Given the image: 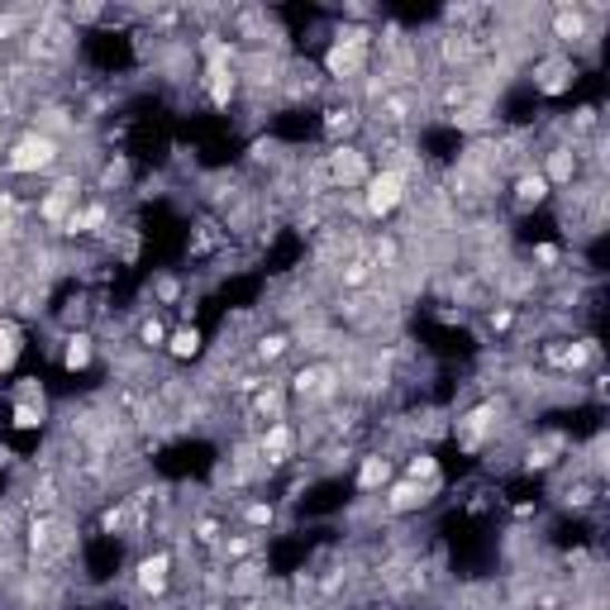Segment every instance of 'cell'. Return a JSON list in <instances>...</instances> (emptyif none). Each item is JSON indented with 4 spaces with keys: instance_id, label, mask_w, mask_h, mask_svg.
Here are the masks:
<instances>
[{
    "instance_id": "cell-24",
    "label": "cell",
    "mask_w": 610,
    "mask_h": 610,
    "mask_svg": "<svg viewBox=\"0 0 610 610\" xmlns=\"http://www.w3.org/2000/svg\"><path fill=\"white\" fill-rule=\"evenodd\" d=\"M10 425L24 430V434H39L48 425V405H24V401H10Z\"/></svg>"
},
{
    "instance_id": "cell-20",
    "label": "cell",
    "mask_w": 610,
    "mask_h": 610,
    "mask_svg": "<svg viewBox=\"0 0 610 610\" xmlns=\"http://www.w3.org/2000/svg\"><path fill=\"white\" fill-rule=\"evenodd\" d=\"M167 358L173 363H191V358H200V353H206V334H200L196 325H177L173 334H167Z\"/></svg>"
},
{
    "instance_id": "cell-5",
    "label": "cell",
    "mask_w": 610,
    "mask_h": 610,
    "mask_svg": "<svg viewBox=\"0 0 610 610\" xmlns=\"http://www.w3.org/2000/svg\"><path fill=\"white\" fill-rule=\"evenodd\" d=\"M72 39H77V29L62 20V10H43V14H33V24L24 33V58L29 67L39 72V67H58L67 53H72Z\"/></svg>"
},
{
    "instance_id": "cell-2",
    "label": "cell",
    "mask_w": 610,
    "mask_h": 610,
    "mask_svg": "<svg viewBox=\"0 0 610 610\" xmlns=\"http://www.w3.org/2000/svg\"><path fill=\"white\" fill-rule=\"evenodd\" d=\"M62 163H67V144L29 125L0 152V177H48L53 181L62 173Z\"/></svg>"
},
{
    "instance_id": "cell-25",
    "label": "cell",
    "mask_w": 610,
    "mask_h": 610,
    "mask_svg": "<svg viewBox=\"0 0 610 610\" xmlns=\"http://www.w3.org/2000/svg\"><path fill=\"white\" fill-rule=\"evenodd\" d=\"M167 334H173V325H167V319H158V315H144V319H139V344H144L148 353H163V348H167Z\"/></svg>"
},
{
    "instance_id": "cell-3",
    "label": "cell",
    "mask_w": 610,
    "mask_h": 610,
    "mask_svg": "<svg viewBox=\"0 0 610 610\" xmlns=\"http://www.w3.org/2000/svg\"><path fill=\"white\" fill-rule=\"evenodd\" d=\"M411 186L415 177L405 173V167H377V173L367 177V186L358 191V206H363V219H372V225H386V219H396L405 206H411Z\"/></svg>"
},
{
    "instance_id": "cell-19",
    "label": "cell",
    "mask_w": 610,
    "mask_h": 610,
    "mask_svg": "<svg viewBox=\"0 0 610 610\" xmlns=\"http://www.w3.org/2000/svg\"><path fill=\"white\" fill-rule=\"evenodd\" d=\"M96 353H100V344H96L91 329H67V338H62V372H87L96 363Z\"/></svg>"
},
{
    "instance_id": "cell-29",
    "label": "cell",
    "mask_w": 610,
    "mask_h": 610,
    "mask_svg": "<svg viewBox=\"0 0 610 610\" xmlns=\"http://www.w3.org/2000/svg\"><path fill=\"white\" fill-rule=\"evenodd\" d=\"M125 177H129L125 158H110L106 167H100V181H96V191H115V186H125Z\"/></svg>"
},
{
    "instance_id": "cell-17",
    "label": "cell",
    "mask_w": 610,
    "mask_h": 610,
    "mask_svg": "<svg viewBox=\"0 0 610 610\" xmlns=\"http://www.w3.org/2000/svg\"><path fill=\"white\" fill-rule=\"evenodd\" d=\"M572 81H578V62H572L568 53H544L534 62V87L544 96H563Z\"/></svg>"
},
{
    "instance_id": "cell-30",
    "label": "cell",
    "mask_w": 610,
    "mask_h": 610,
    "mask_svg": "<svg viewBox=\"0 0 610 610\" xmlns=\"http://www.w3.org/2000/svg\"><path fill=\"white\" fill-rule=\"evenodd\" d=\"M10 401H24V405H48V396H43V382L39 377H20V386L10 392Z\"/></svg>"
},
{
    "instance_id": "cell-16",
    "label": "cell",
    "mask_w": 610,
    "mask_h": 610,
    "mask_svg": "<svg viewBox=\"0 0 610 610\" xmlns=\"http://www.w3.org/2000/svg\"><path fill=\"white\" fill-rule=\"evenodd\" d=\"M396 478V457L386 453V449H372L358 457V478H353V486L363 491V496H377V491H386Z\"/></svg>"
},
{
    "instance_id": "cell-23",
    "label": "cell",
    "mask_w": 610,
    "mask_h": 610,
    "mask_svg": "<svg viewBox=\"0 0 610 610\" xmlns=\"http://www.w3.org/2000/svg\"><path fill=\"white\" fill-rule=\"evenodd\" d=\"M401 478H411V482H420V486H444V468H439V457L430 453V449H420V453H411V463H405V472Z\"/></svg>"
},
{
    "instance_id": "cell-15",
    "label": "cell",
    "mask_w": 610,
    "mask_h": 610,
    "mask_svg": "<svg viewBox=\"0 0 610 610\" xmlns=\"http://www.w3.org/2000/svg\"><path fill=\"white\" fill-rule=\"evenodd\" d=\"M100 229H110V200L106 196H87L81 206L72 210V219H67L62 239H96Z\"/></svg>"
},
{
    "instance_id": "cell-28",
    "label": "cell",
    "mask_w": 610,
    "mask_h": 610,
    "mask_svg": "<svg viewBox=\"0 0 610 610\" xmlns=\"http://www.w3.org/2000/svg\"><path fill=\"white\" fill-rule=\"evenodd\" d=\"M273 520H277L273 501H244V524H248V530H273Z\"/></svg>"
},
{
    "instance_id": "cell-13",
    "label": "cell",
    "mask_w": 610,
    "mask_h": 610,
    "mask_svg": "<svg viewBox=\"0 0 610 610\" xmlns=\"http://www.w3.org/2000/svg\"><path fill=\"white\" fill-rule=\"evenodd\" d=\"M434 501V486H420V482H411V478H392V486L382 491V511L392 515V520H405V515H420L425 505Z\"/></svg>"
},
{
    "instance_id": "cell-27",
    "label": "cell",
    "mask_w": 610,
    "mask_h": 610,
    "mask_svg": "<svg viewBox=\"0 0 610 610\" xmlns=\"http://www.w3.org/2000/svg\"><path fill=\"white\" fill-rule=\"evenodd\" d=\"M29 24H33V14H24V10H0V43H24Z\"/></svg>"
},
{
    "instance_id": "cell-22",
    "label": "cell",
    "mask_w": 610,
    "mask_h": 610,
    "mask_svg": "<svg viewBox=\"0 0 610 610\" xmlns=\"http://www.w3.org/2000/svg\"><path fill=\"white\" fill-rule=\"evenodd\" d=\"M20 353H24V329H20V319L0 315V377H10L14 363H20Z\"/></svg>"
},
{
    "instance_id": "cell-31",
    "label": "cell",
    "mask_w": 610,
    "mask_h": 610,
    "mask_svg": "<svg viewBox=\"0 0 610 610\" xmlns=\"http://www.w3.org/2000/svg\"><path fill=\"white\" fill-rule=\"evenodd\" d=\"M152 296H158V305H181V282L177 277H158V282H152Z\"/></svg>"
},
{
    "instance_id": "cell-11",
    "label": "cell",
    "mask_w": 610,
    "mask_h": 610,
    "mask_svg": "<svg viewBox=\"0 0 610 610\" xmlns=\"http://www.w3.org/2000/svg\"><path fill=\"white\" fill-rule=\"evenodd\" d=\"M578 148H582V144L563 139V144L544 148V158L534 163V167H539V177H544V181L553 186V196H558V191H568V186L582 177V152H578Z\"/></svg>"
},
{
    "instance_id": "cell-8",
    "label": "cell",
    "mask_w": 610,
    "mask_h": 610,
    "mask_svg": "<svg viewBox=\"0 0 610 610\" xmlns=\"http://www.w3.org/2000/svg\"><path fill=\"white\" fill-rule=\"evenodd\" d=\"M87 200V181H81L77 173H58L53 177V186L39 196V225L43 229H53V234H62L67 229V219H72V210Z\"/></svg>"
},
{
    "instance_id": "cell-26",
    "label": "cell",
    "mask_w": 610,
    "mask_h": 610,
    "mask_svg": "<svg viewBox=\"0 0 610 610\" xmlns=\"http://www.w3.org/2000/svg\"><path fill=\"white\" fill-rule=\"evenodd\" d=\"M191 539L200 549H219V539H225V520H219V515H196L191 520Z\"/></svg>"
},
{
    "instance_id": "cell-18",
    "label": "cell",
    "mask_w": 610,
    "mask_h": 610,
    "mask_svg": "<svg viewBox=\"0 0 610 610\" xmlns=\"http://www.w3.org/2000/svg\"><path fill=\"white\" fill-rule=\"evenodd\" d=\"M511 200H515L520 215H530V210H539V206H549V200H553V186L539 177V167H524V173L511 177Z\"/></svg>"
},
{
    "instance_id": "cell-32",
    "label": "cell",
    "mask_w": 610,
    "mask_h": 610,
    "mask_svg": "<svg viewBox=\"0 0 610 610\" xmlns=\"http://www.w3.org/2000/svg\"><path fill=\"white\" fill-rule=\"evenodd\" d=\"M534 258L544 263V267H558V258H563V253H558L553 244H544V248H534Z\"/></svg>"
},
{
    "instance_id": "cell-1",
    "label": "cell",
    "mask_w": 610,
    "mask_h": 610,
    "mask_svg": "<svg viewBox=\"0 0 610 610\" xmlns=\"http://www.w3.org/2000/svg\"><path fill=\"white\" fill-rule=\"evenodd\" d=\"M372 53H377V29L372 24H338L329 33L325 58H319V77L338 91H353L367 77Z\"/></svg>"
},
{
    "instance_id": "cell-9",
    "label": "cell",
    "mask_w": 610,
    "mask_h": 610,
    "mask_svg": "<svg viewBox=\"0 0 610 610\" xmlns=\"http://www.w3.org/2000/svg\"><path fill=\"white\" fill-rule=\"evenodd\" d=\"M173 582H177L173 549H152V553H144L139 563H134V591H139L144 601H163L167 591H173Z\"/></svg>"
},
{
    "instance_id": "cell-21",
    "label": "cell",
    "mask_w": 610,
    "mask_h": 610,
    "mask_svg": "<svg viewBox=\"0 0 610 610\" xmlns=\"http://www.w3.org/2000/svg\"><path fill=\"white\" fill-rule=\"evenodd\" d=\"M296 348V338H292V329H267V334H258L253 338V363H263V367H273V363H282L286 353Z\"/></svg>"
},
{
    "instance_id": "cell-14",
    "label": "cell",
    "mask_w": 610,
    "mask_h": 610,
    "mask_svg": "<svg viewBox=\"0 0 610 610\" xmlns=\"http://www.w3.org/2000/svg\"><path fill=\"white\" fill-rule=\"evenodd\" d=\"M296 444H301V439H296V425H292V420H277V425H267V430L258 434V444H253V449H258V463L273 472V468H286V463H292V457H296Z\"/></svg>"
},
{
    "instance_id": "cell-6",
    "label": "cell",
    "mask_w": 610,
    "mask_h": 610,
    "mask_svg": "<svg viewBox=\"0 0 610 610\" xmlns=\"http://www.w3.org/2000/svg\"><path fill=\"white\" fill-rule=\"evenodd\" d=\"M601 6H553L549 10V33H553V53H568L572 48H591L597 43V20H601Z\"/></svg>"
},
{
    "instance_id": "cell-10",
    "label": "cell",
    "mask_w": 610,
    "mask_h": 610,
    "mask_svg": "<svg viewBox=\"0 0 610 610\" xmlns=\"http://www.w3.org/2000/svg\"><path fill=\"white\" fill-rule=\"evenodd\" d=\"M539 358H544L553 372H563V377H578V372H587L601 358V348H597V338H553V344H544Z\"/></svg>"
},
{
    "instance_id": "cell-12",
    "label": "cell",
    "mask_w": 610,
    "mask_h": 610,
    "mask_svg": "<svg viewBox=\"0 0 610 610\" xmlns=\"http://www.w3.org/2000/svg\"><path fill=\"white\" fill-rule=\"evenodd\" d=\"M363 129H367V110L358 106V96L334 100V106L325 110V139H329V148L334 144H358Z\"/></svg>"
},
{
    "instance_id": "cell-7",
    "label": "cell",
    "mask_w": 610,
    "mask_h": 610,
    "mask_svg": "<svg viewBox=\"0 0 610 610\" xmlns=\"http://www.w3.org/2000/svg\"><path fill=\"white\" fill-rule=\"evenodd\" d=\"M319 173H325L329 191H363L367 177L377 173V163H372V152L363 144H334L325 152V163H319Z\"/></svg>"
},
{
    "instance_id": "cell-4",
    "label": "cell",
    "mask_w": 610,
    "mask_h": 610,
    "mask_svg": "<svg viewBox=\"0 0 610 610\" xmlns=\"http://www.w3.org/2000/svg\"><path fill=\"white\" fill-rule=\"evenodd\" d=\"M286 396H292V405H305V411H325V405L344 396V367L329 358H311L286 377Z\"/></svg>"
}]
</instances>
